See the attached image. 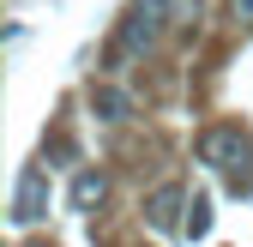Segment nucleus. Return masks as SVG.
Segmentation results:
<instances>
[{
  "instance_id": "obj_1",
  "label": "nucleus",
  "mask_w": 253,
  "mask_h": 247,
  "mask_svg": "<svg viewBox=\"0 0 253 247\" xmlns=\"http://www.w3.org/2000/svg\"><path fill=\"white\" fill-rule=\"evenodd\" d=\"M157 37H163V0H133V6H126V18H121V30H115V42H109V67L145 54Z\"/></svg>"
},
{
  "instance_id": "obj_2",
  "label": "nucleus",
  "mask_w": 253,
  "mask_h": 247,
  "mask_svg": "<svg viewBox=\"0 0 253 247\" xmlns=\"http://www.w3.org/2000/svg\"><path fill=\"white\" fill-rule=\"evenodd\" d=\"M199 163H211V169L247 163V133H241V127H205V133H199Z\"/></svg>"
},
{
  "instance_id": "obj_3",
  "label": "nucleus",
  "mask_w": 253,
  "mask_h": 247,
  "mask_svg": "<svg viewBox=\"0 0 253 247\" xmlns=\"http://www.w3.org/2000/svg\"><path fill=\"white\" fill-rule=\"evenodd\" d=\"M48 211V169H24L18 199H12V223H37Z\"/></svg>"
},
{
  "instance_id": "obj_4",
  "label": "nucleus",
  "mask_w": 253,
  "mask_h": 247,
  "mask_svg": "<svg viewBox=\"0 0 253 247\" xmlns=\"http://www.w3.org/2000/svg\"><path fill=\"white\" fill-rule=\"evenodd\" d=\"M145 217H151L157 229H175V223H181V187H157V193L145 199Z\"/></svg>"
},
{
  "instance_id": "obj_5",
  "label": "nucleus",
  "mask_w": 253,
  "mask_h": 247,
  "mask_svg": "<svg viewBox=\"0 0 253 247\" xmlns=\"http://www.w3.org/2000/svg\"><path fill=\"white\" fill-rule=\"evenodd\" d=\"M109 199V181H103V169H84L79 181H73V211H97Z\"/></svg>"
},
{
  "instance_id": "obj_6",
  "label": "nucleus",
  "mask_w": 253,
  "mask_h": 247,
  "mask_svg": "<svg viewBox=\"0 0 253 247\" xmlns=\"http://www.w3.org/2000/svg\"><path fill=\"white\" fill-rule=\"evenodd\" d=\"M90 109H97V121H126L133 115L126 90H115V84H90Z\"/></svg>"
},
{
  "instance_id": "obj_7",
  "label": "nucleus",
  "mask_w": 253,
  "mask_h": 247,
  "mask_svg": "<svg viewBox=\"0 0 253 247\" xmlns=\"http://www.w3.org/2000/svg\"><path fill=\"white\" fill-rule=\"evenodd\" d=\"M205 229H211V199H193V205H187V235L199 241Z\"/></svg>"
},
{
  "instance_id": "obj_8",
  "label": "nucleus",
  "mask_w": 253,
  "mask_h": 247,
  "mask_svg": "<svg viewBox=\"0 0 253 247\" xmlns=\"http://www.w3.org/2000/svg\"><path fill=\"white\" fill-rule=\"evenodd\" d=\"M241 24H247V30H253V0H241Z\"/></svg>"
}]
</instances>
